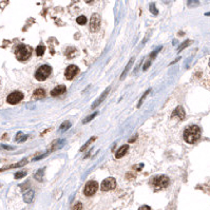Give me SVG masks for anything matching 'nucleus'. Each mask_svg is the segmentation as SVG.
Wrapping results in <instances>:
<instances>
[{"label": "nucleus", "mask_w": 210, "mask_h": 210, "mask_svg": "<svg viewBox=\"0 0 210 210\" xmlns=\"http://www.w3.org/2000/svg\"><path fill=\"white\" fill-rule=\"evenodd\" d=\"M33 198H34V191H33V190H27L23 194V200L26 203H31Z\"/></svg>", "instance_id": "nucleus-13"}, {"label": "nucleus", "mask_w": 210, "mask_h": 210, "mask_svg": "<svg viewBox=\"0 0 210 210\" xmlns=\"http://www.w3.org/2000/svg\"><path fill=\"white\" fill-rule=\"evenodd\" d=\"M85 2H88V3H89V2H92L93 0H85Z\"/></svg>", "instance_id": "nucleus-33"}, {"label": "nucleus", "mask_w": 210, "mask_h": 210, "mask_svg": "<svg viewBox=\"0 0 210 210\" xmlns=\"http://www.w3.org/2000/svg\"><path fill=\"white\" fill-rule=\"evenodd\" d=\"M100 27V17L98 14H93L90 20V30L92 32H97Z\"/></svg>", "instance_id": "nucleus-8"}, {"label": "nucleus", "mask_w": 210, "mask_h": 210, "mask_svg": "<svg viewBox=\"0 0 210 210\" xmlns=\"http://www.w3.org/2000/svg\"><path fill=\"white\" fill-rule=\"evenodd\" d=\"M96 115H97V112L93 113L92 115H90V116H88L87 118H85V120H82V123H84V124H85V123H89V121H90V120H92L93 118L96 116Z\"/></svg>", "instance_id": "nucleus-25"}, {"label": "nucleus", "mask_w": 210, "mask_h": 210, "mask_svg": "<svg viewBox=\"0 0 210 210\" xmlns=\"http://www.w3.org/2000/svg\"><path fill=\"white\" fill-rule=\"evenodd\" d=\"M95 139H96V137H91V139H90L89 140H88V142L85 143V145L82 146V147L81 148V151H85V148H87L88 146H89L91 143H93V142H94V140H95Z\"/></svg>", "instance_id": "nucleus-22"}, {"label": "nucleus", "mask_w": 210, "mask_h": 210, "mask_svg": "<svg viewBox=\"0 0 210 210\" xmlns=\"http://www.w3.org/2000/svg\"><path fill=\"white\" fill-rule=\"evenodd\" d=\"M15 55H16V58H17L19 61H26V60H27L31 57L32 49L30 48L29 46L20 45L16 48Z\"/></svg>", "instance_id": "nucleus-2"}, {"label": "nucleus", "mask_w": 210, "mask_h": 210, "mask_svg": "<svg viewBox=\"0 0 210 210\" xmlns=\"http://www.w3.org/2000/svg\"><path fill=\"white\" fill-rule=\"evenodd\" d=\"M98 189V184L96 183L95 181H90L88 182L87 185H85V189H84V193L85 195L87 197H91V195L95 194V192L97 191Z\"/></svg>", "instance_id": "nucleus-5"}, {"label": "nucleus", "mask_w": 210, "mask_h": 210, "mask_svg": "<svg viewBox=\"0 0 210 210\" xmlns=\"http://www.w3.org/2000/svg\"><path fill=\"white\" fill-rule=\"evenodd\" d=\"M77 23L81 24V26H84V24L87 23V18H85V16H79L78 18L76 19Z\"/></svg>", "instance_id": "nucleus-21"}, {"label": "nucleus", "mask_w": 210, "mask_h": 210, "mask_svg": "<svg viewBox=\"0 0 210 210\" xmlns=\"http://www.w3.org/2000/svg\"><path fill=\"white\" fill-rule=\"evenodd\" d=\"M172 116L173 117H178V120H185V116H186V113H185V111H184V109H183V107H178L176 109L173 111V113H172Z\"/></svg>", "instance_id": "nucleus-10"}, {"label": "nucleus", "mask_w": 210, "mask_h": 210, "mask_svg": "<svg viewBox=\"0 0 210 210\" xmlns=\"http://www.w3.org/2000/svg\"><path fill=\"white\" fill-rule=\"evenodd\" d=\"M1 147L4 148V149H7V150H13V149H14L13 147H10V146H4V145H2Z\"/></svg>", "instance_id": "nucleus-32"}, {"label": "nucleus", "mask_w": 210, "mask_h": 210, "mask_svg": "<svg viewBox=\"0 0 210 210\" xmlns=\"http://www.w3.org/2000/svg\"><path fill=\"white\" fill-rule=\"evenodd\" d=\"M197 5H198V1H197V0H189V1H188V7H197Z\"/></svg>", "instance_id": "nucleus-27"}, {"label": "nucleus", "mask_w": 210, "mask_h": 210, "mask_svg": "<svg viewBox=\"0 0 210 210\" xmlns=\"http://www.w3.org/2000/svg\"><path fill=\"white\" fill-rule=\"evenodd\" d=\"M149 92H150V90H147V91H146V92H145V94H144V95L142 96V98L139 99V104H137V107H140V105H142V103H143V101H144V99H145V97H146V96H147L148 94H149Z\"/></svg>", "instance_id": "nucleus-28"}, {"label": "nucleus", "mask_w": 210, "mask_h": 210, "mask_svg": "<svg viewBox=\"0 0 210 210\" xmlns=\"http://www.w3.org/2000/svg\"><path fill=\"white\" fill-rule=\"evenodd\" d=\"M27 163V159H22V161H20L19 163H17V164H13V165H11L10 167H7V168H17V167H21V166H24Z\"/></svg>", "instance_id": "nucleus-19"}, {"label": "nucleus", "mask_w": 210, "mask_h": 210, "mask_svg": "<svg viewBox=\"0 0 210 210\" xmlns=\"http://www.w3.org/2000/svg\"><path fill=\"white\" fill-rule=\"evenodd\" d=\"M116 187V181L113 178H108L106 179H104L103 183H101V190L103 191H109V190H112Z\"/></svg>", "instance_id": "nucleus-6"}, {"label": "nucleus", "mask_w": 210, "mask_h": 210, "mask_svg": "<svg viewBox=\"0 0 210 210\" xmlns=\"http://www.w3.org/2000/svg\"><path fill=\"white\" fill-rule=\"evenodd\" d=\"M109 91H110V88H107V89L105 90V92H104L103 94H101V95L98 97L97 100H96L95 103H94V104L92 105V109H95L96 107H98L99 105H100L101 103H103V101H104V99L107 97V95H108V93H109Z\"/></svg>", "instance_id": "nucleus-12"}, {"label": "nucleus", "mask_w": 210, "mask_h": 210, "mask_svg": "<svg viewBox=\"0 0 210 210\" xmlns=\"http://www.w3.org/2000/svg\"><path fill=\"white\" fill-rule=\"evenodd\" d=\"M46 96V92L43 89H37L33 94V97L35 99H40V98H43Z\"/></svg>", "instance_id": "nucleus-15"}, {"label": "nucleus", "mask_w": 210, "mask_h": 210, "mask_svg": "<svg viewBox=\"0 0 210 210\" xmlns=\"http://www.w3.org/2000/svg\"><path fill=\"white\" fill-rule=\"evenodd\" d=\"M78 73H79L78 67L75 66V65H71V66H69V67L67 68L65 75H66V78H67L68 81H72V79H73Z\"/></svg>", "instance_id": "nucleus-9"}, {"label": "nucleus", "mask_w": 210, "mask_h": 210, "mask_svg": "<svg viewBox=\"0 0 210 210\" xmlns=\"http://www.w3.org/2000/svg\"><path fill=\"white\" fill-rule=\"evenodd\" d=\"M45 51H46V48L45 46H38L37 49H36V55L37 56H42L43 54H45Z\"/></svg>", "instance_id": "nucleus-17"}, {"label": "nucleus", "mask_w": 210, "mask_h": 210, "mask_svg": "<svg viewBox=\"0 0 210 210\" xmlns=\"http://www.w3.org/2000/svg\"><path fill=\"white\" fill-rule=\"evenodd\" d=\"M139 210H151V209H150V207H149V206H146V205H145V206L139 207Z\"/></svg>", "instance_id": "nucleus-31"}, {"label": "nucleus", "mask_w": 210, "mask_h": 210, "mask_svg": "<svg viewBox=\"0 0 210 210\" xmlns=\"http://www.w3.org/2000/svg\"><path fill=\"white\" fill-rule=\"evenodd\" d=\"M66 54H67L68 58H73V57L75 56V54H76V50L73 49V48H69L67 50V52H66Z\"/></svg>", "instance_id": "nucleus-18"}, {"label": "nucleus", "mask_w": 210, "mask_h": 210, "mask_svg": "<svg viewBox=\"0 0 210 210\" xmlns=\"http://www.w3.org/2000/svg\"><path fill=\"white\" fill-rule=\"evenodd\" d=\"M190 43H191V41H190V40H186V42H183V43H182V45H181V46H179L178 52H181L182 50H184L185 48H187V46H189Z\"/></svg>", "instance_id": "nucleus-24"}, {"label": "nucleus", "mask_w": 210, "mask_h": 210, "mask_svg": "<svg viewBox=\"0 0 210 210\" xmlns=\"http://www.w3.org/2000/svg\"><path fill=\"white\" fill-rule=\"evenodd\" d=\"M150 11L154 14V15H156V14H157V10L155 9V5H154V3H152L150 5Z\"/></svg>", "instance_id": "nucleus-30"}, {"label": "nucleus", "mask_w": 210, "mask_h": 210, "mask_svg": "<svg viewBox=\"0 0 210 210\" xmlns=\"http://www.w3.org/2000/svg\"><path fill=\"white\" fill-rule=\"evenodd\" d=\"M209 67H210V61H209Z\"/></svg>", "instance_id": "nucleus-35"}, {"label": "nucleus", "mask_w": 210, "mask_h": 210, "mask_svg": "<svg viewBox=\"0 0 210 210\" xmlns=\"http://www.w3.org/2000/svg\"><path fill=\"white\" fill-rule=\"evenodd\" d=\"M66 90H67V88H66L63 85H58V87L54 88V89L51 91V95L52 96H59V95H61V94L65 93Z\"/></svg>", "instance_id": "nucleus-11"}, {"label": "nucleus", "mask_w": 210, "mask_h": 210, "mask_svg": "<svg viewBox=\"0 0 210 210\" xmlns=\"http://www.w3.org/2000/svg\"><path fill=\"white\" fill-rule=\"evenodd\" d=\"M72 210H82V204L81 203H77L73 206V209Z\"/></svg>", "instance_id": "nucleus-29"}, {"label": "nucleus", "mask_w": 210, "mask_h": 210, "mask_svg": "<svg viewBox=\"0 0 210 210\" xmlns=\"http://www.w3.org/2000/svg\"><path fill=\"white\" fill-rule=\"evenodd\" d=\"M71 127V124L70 121H65V123L62 124L61 126H60V131H65V130L69 129Z\"/></svg>", "instance_id": "nucleus-23"}, {"label": "nucleus", "mask_w": 210, "mask_h": 210, "mask_svg": "<svg viewBox=\"0 0 210 210\" xmlns=\"http://www.w3.org/2000/svg\"><path fill=\"white\" fill-rule=\"evenodd\" d=\"M27 139V135H24L23 133L19 132V133L16 135V140H19V142H24Z\"/></svg>", "instance_id": "nucleus-20"}, {"label": "nucleus", "mask_w": 210, "mask_h": 210, "mask_svg": "<svg viewBox=\"0 0 210 210\" xmlns=\"http://www.w3.org/2000/svg\"><path fill=\"white\" fill-rule=\"evenodd\" d=\"M26 175H27V173L24 172V171H20V172H17L15 174V178L16 179H19V178H24Z\"/></svg>", "instance_id": "nucleus-26"}, {"label": "nucleus", "mask_w": 210, "mask_h": 210, "mask_svg": "<svg viewBox=\"0 0 210 210\" xmlns=\"http://www.w3.org/2000/svg\"><path fill=\"white\" fill-rule=\"evenodd\" d=\"M133 61H134V58H131L130 59V61L128 62V65H127V67L125 68V70H124V72H123V74H121V76H120V79L123 81L124 78H125V76L128 74V72H129V70L131 69V67H132V65H133Z\"/></svg>", "instance_id": "nucleus-16"}, {"label": "nucleus", "mask_w": 210, "mask_h": 210, "mask_svg": "<svg viewBox=\"0 0 210 210\" xmlns=\"http://www.w3.org/2000/svg\"><path fill=\"white\" fill-rule=\"evenodd\" d=\"M201 137V129L200 127L192 125L185 129L184 131V139L188 144H194Z\"/></svg>", "instance_id": "nucleus-1"}, {"label": "nucleus", "mask_w": 210, "mask_h": 210, "mask_svg": "<svg viewBox=\"0 0 210 210\" xmlns=\"http://www.w3.org/2000/svg\"><path fill=\"white\" fill-rule=\"evenodd\" d=\"M206 16H210V13H206Z\"/></svg>", "instance_id": "nucleus-34"}, {"label": "nucleus", "mask_w": 210, "mask_h": 210, "mask_svg": "<svg viewBox=\"0 0 210 210\" xmlns=\"http://www.w3.org/2000/svg\"><path fill=\"white\" fill-rule=\"evenodd\" d=\"M128 149H129V147H128V146H127V145L121 146V147L117 150V152H116V154H115V155H116L117 159H120L121 156H124V155H125V154L127 153Z\"/></svg>", "instance_id": "nucleus-14"}, {"label": "nucleus", "mask_w": 210, "mask_h": 210, "mask_svg": "<svg viewBox=\"0 0 210 210\" xmlns=\"http://www.w3.org/2000/svg\"><path fill=\"white\" fill-rule=\"evenodd\" d=\"M51 72H52V68L50 67V66L43 65L37 69V71H36L35 73V78L39 81H43L50 76Z\"/></svg>", "instance_id": "nucleus-3"}, {"label": "nucleus", "mask_w": 210, "mask_h": 210, "mask_svg": "<svg viewBox=\"0 0 210 210\" xmlns=\"http://www.w3.org/2000/svg\"><path fill=\"white\" fill-rule=\"evenodd\" d=\"M23 98V93L19 92V91H16V92H13L11 93L9 96H7V103L11 104V105H16L18 104L19 101H21Z\"/></svg>", "instance_id": "nucleus-7"}, {"label": "nucleus", "mask_w": 210, "mask_h": 210, "mask_svg": "<svg viewBox=\"0 0 210 210\" xmlns=\"http://www.w3.org/2000/svg\"><path fill=\"white\" fill-rule=\"evenodd\" d=\"M152 185L155 186L156 188H166L169 185V178L165 175L155 176L152 179Z\"/></svg>", "instance_id": "nucleus-4"}]
</instances>
